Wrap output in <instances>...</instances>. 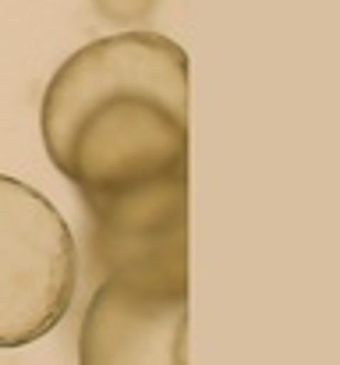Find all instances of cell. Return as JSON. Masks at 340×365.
<instances>
[{"label": "cell", "mask_w": 340, "mask_h": 365, "mask_svg": "<svg viewBox=\"0 0 340 365\" xmlns=\"http://www.w3.org/2000/svg\"><path fill=\"white\" fill-rule=\"evenodd\" d=\"M39 131L82 199L188 174V53L142 29L75 50L43 93Z\"/></svg>", "instance_id": "obj_1"}, {"label": "cell", "mask_w": 340, "mask_h": 365, "mask_svg": "<svg viewBox=\"0 0 340 365\" xmlns=\"http://www.w3.org/2000/svg\"><path fill=\"white\" fill-rule=\"evenodd\" d=\"M78 245L57 206L0 174V348L46 337L71 309Z\"/></svg>", "instance_id": "obj_2"}, {"label": "cell", "mask_w": 340, "mask_h": 365, "mask_svg": "<svg viewBox=\"0 0 340 365\" xmlns=\"http://www.w3.org/2000/svg\"><path fill=\"white\" fill-rule=\"evenodd\" d=\"M93 273L188 287V174L82 199Z\"/></svg>", "instance_id": "obj_3"}, {"label": "cell", "mask_w": 340, "mask_h": 365, "mask_svg": "<svg viewBox=\"0 0 340 365\" xmlns=\"http://www.w3.org/2000/svg\"><path fill=\"white\" fill-rule=\"evenodd\" d=\"M78 365H188V287L103 277L82 316Z\"/></svg>", "instance_id": "obj_4"}, {"label": "cell", "mask_w": 340, "mask_h": 365, "mask_svg": "<svg viewBox=\"0 0 340 365\" xmlns=\"http://www.w3.org/2000/svg\"><path fill=\"white\" fill-rule=\"evenodd\" d=\"M100 18L110 25H138L153 14L156 0H93Z\"/></svg>", "instance_id": "obj_5"}]
</instances>
